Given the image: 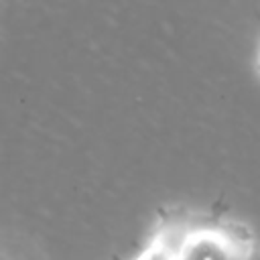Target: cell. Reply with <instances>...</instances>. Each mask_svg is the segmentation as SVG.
Returning a JSON list of instances; mask_svg holds the SVG:
<instances>
[{
	"mask_svg": "<svg viewBox=\"0 0 260 260\" xmlns=\"http://www.w3.org/2000/svg\"><path fill=\"white\" fill-rule=\"evenodd\" d=\"M0 260H8V258H2V256H0Z\"/></svg>",
	"mask_w": 260,
	"mask_h": 260,
	"instance_id": "6da1fadb",
	"label": "cell"
}]
</instances>
